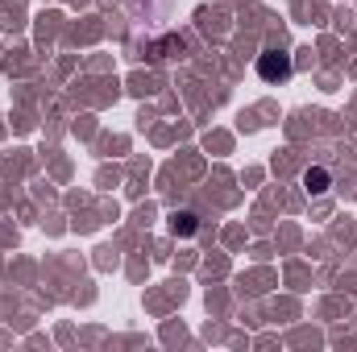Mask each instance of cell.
Segmentation results:
<instances>
[{"mask_svg":"<svg viewBox=\"0 0 357 352\" xmlns=\"http://www.w3.org/2000/svg\"><path fill=\"white\" fill-rule=\"evenodd\" d=\"M258 75H262L266 83L291 79V58H287V54H278V50H266V54L258 58Z\"/></svg>","mask_w":357,"mask_h":352,"instance_id":"obj_1","label":"cell"},{"mask_svg":"<svg viewBox=\"0 0 357 352\" xmlns=\"http://www.w3.org/2000/svg\"><path fill=\"white\" fill-rule=\"evenodd\" d=\"M195 228H199L195 211H175V216H171V232H175V237H195Z\"/></svg>","mask_w":357,"mask_h":352,"instance_id":"obj_2","label":"cell"},{"mask_svg":"<svg viewBox=\"0 0 357 352\" xmlns=\"http://www.w3.org/2000/svg\"><path fill=\"white\" fill-rule=\"evenodd\" d=\"M303 182H307V191H328V170H307Z\"/></svg>","mask_w":357,"mask_h":352,"instance_id":"obj_3","label":"cell"}]
</instances>
